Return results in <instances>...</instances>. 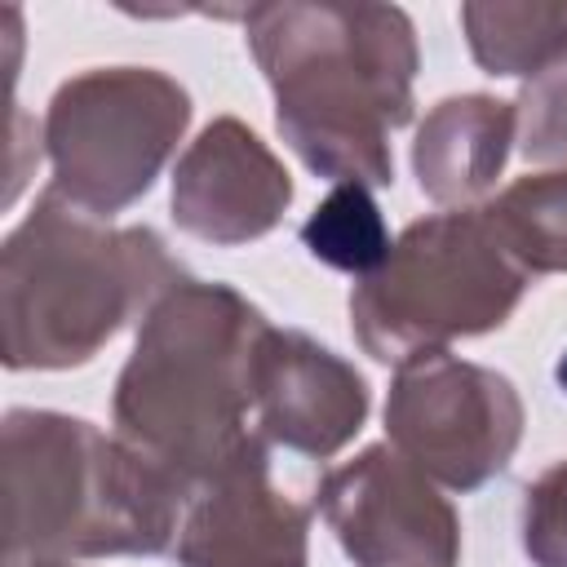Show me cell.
I'll return each mask as SVG.
<instances>
[{
    "label": "cell",
    "mask_w": 567,
    "mask_h": 567,
    "mask_svg": "<svg viewBox=\"0 0 567 567\" xmlns=\"http://www.w3.org/2000/svg\"><path fill=\"white\" fill-rule=\"evenodd\" d=\"M248 49L275 93V124L328 182L390 186V133L412 120L416 31L394 4H252Z\"/></svg>",
    "instance_id": "obj_1"
},
{
    "label": "cell",
    "mask_w": 567,
    "mask_h": 567,
    "mask_svg": "<svg viewBox=\"0 0 567 567\" xmlns=\"http://www.w3.org/2000/svg\"><path fill=\"white\" fill-rule=\"evenodd\" d=\"M266 328L230 284H177L142 319L115 381V439L186 496L266 447L252 425V354Z\"/></svg>",
    "instance_id": "obj_2"
},
{
    "label": "cell",
    "mask_w": 567,
    "mask_h": 567,
    "mask_svg": "<svg viewBox=\"0 0 567 567\" xmlns=\"http://www.w3.org/2000/svg\"><path fill=\"white\" fill-rule=\"evenodd\" d=\"M186 279L151 226L115 230L49 186L0 252L4 363L13 372L89 363Z\"/></svg>",
    "instance_id": "obj_3"
},
{
    "label": "cell",
    "mask_w": 567,
    "mask_h": 567,
    "mask_svg": "<svg viewBox=\"0 0 567 567\" xmlns=\"http://www.w3.org/2000/svg\"><path fill=\"white\" fill-rule=\"evenodd\" d=\"M190 496L84 416H4V558H115L177 545Z\"/></svg>",
    "instance_id": "obj_4"
},
{
    "label": "cell",
    "mask_w": 567,
    "mask_h": 567,
    "mask_svg": "<svg viewBox=\"0 0 567 567\" xmlns=\"http://www.w3.org/2000/svg\"><path fill=\"white\" fill-rule=\"evenodd\" d=\"M527 270L501 248L483 208L412 221L381 270L354 284L350 328L377 363H408L501 328L527 292Z\"/></svg>",
    "instance_id": "obj_5"
},
{
    "label": "cell",
    "mask_w": 567,
    "mask_h": 567,
    "mask_svg": "<svg viewBox=\"0 0 567 567\" xmlns=\"http://www.w3.org/2000/svg\"><path fill=\"white\" fill-rule=\"evenodd\" d=\"M190 97L155 66H97L66 80L44 115L53 190L93 217L142 199L186 133Z\"/></svg>",
    "instance_id": "obj_6"
},
{
    "label": "cell",
    "mask_w": 567,
    "mask_h": 567,
    "mask_svg": "<svg viewBox=\"0 0 567 567\" xmlns=\"http://www.w3.org/2000/svg\"><path fill=\"white\" fill-rule=\"evenodd\" d=\"M385 434L430 483L474 492L509 465L523 439V399L496 368L452 350L416 354L394 368Z\"/></svg>",
    "instance_id": "obj_7"
},
{
    "label": "cell",
    "mask_w": 567,
    "mask_h": 567,
    "mask_svg": "<svg viewBox=\"0 0 567 567\" xmlns=\"http://www.w3.org/2000/svg\"><path fill=\"white\" fill-rule=\"evenodd\" d=\"M319 514L354 567H456L461 523L434 483L390 443L363 447L319 483Z\"/></svg>",
    "instance_id": "obj_8"
},
{
    "label": "cell",
    "mask_w": 567,
    "mask_h": 567,
    "mask_svg": "<svg viewBox=\"0 0 567 567\" xmlns=\"http://www.w3.org/2000/svg\"><path fill=\"white\" fill-rule=\"evenodd\" d=\"M368 416V381L297 328H266L252 354V425L266 443L328 461Z\"/></svg>",
    "instance_id": "obj_9"
},
{
    "label": "cell",
    "mask_w": 567,
    "mask_h": 567,
    "mask_svg": "<svg viewBox=\"0 0 567 567\" xmlns=\"http://www.w3.org/2000/svg\"><path fill=\"white\" fill-rule=\"evenodd\" d=\"M292 204V177L235 115L213 120L177 159L173 221L217 248L261 239Z\"/></svg>",
    "instance_id": "obj_10"
},
{
    "label": "cell",
    "mask_w": 567,
    "mask_h": 567,
    "mask_svg": "<svg viewBox=\"0 0 567 567\" xmlns=\"http://www.w3.org/2000/svg\"><path fill=\"white\" fill-rule=\"evenodd\" d=\"M310 514L270 487L266 447L204 483L177 532L182 567H306Z\"/></svg>",
    "instance_id": "obj_11"
},
{
    "label": "cell",
    "mask_w": 567,
    "mask_h": 567,
    "mask_svg": "<svg viewBox=\"0 0 567 567\" xmlns=\"http://www.w3.org/2000/svg\"><path fill=\"white\" fill-rule=\"evenodd\" d=\"M514 142V102L487 93L443 97L412 142V168L434 204L478 199L505 168Z\"/></svg>",
    "instance_id": "obj_12"
},
{
    "label": "cell",
    "mask_w": 567,
    "mask_h": 567,
    "mask_svg": "<svg viewBox=\"0 0 567 567\" xmlns=\"http://www.w3.org/2000/svg\"><path fill=\"white\" fill-rule=\"evenodd\" d=\"M478 208L527 279L567 275V168L518 177Z\"/></svg>",
    "instance_id": "obj_13"
},
{
    "label": "cell",
    "mask_w": 567,
    "mask_h": 567,
    "mask_svg": "<svg viewBox=\"0 0 567 567\" xmlns=\"http://www.w3.org/2000/svg\"><path fill=\"white\" fill-rule=\"evenodd\" d=\"M461 22L487 75H540L567 58V4H465Z\"/></svg>",
    "instance_id": "obj_14"
},
{
    "label": "cell",
    "mask_w": 567,
    "mask_h": 567,
    "mask_svg": "<svg viewBox=\"0 0 567 567\" xmlns=\"http://www.w3.org/2000/svg\"><path fill=\"white\" fill-rule=\"evenodd\" d=\"M301 248L323 261L328 270L368 279L372 270H381V261L390 257L394 239L385 230V217L372 199L368 186L359 182H341L323 195V204L306 217L301 226Z\"/></svg>",
    "instance_id": "obj_15"
},
{
    "label": "cell",
    "mask_w": 567,
    "mask_h": 567,
    "mask_svg": "<svg viewBox=\"0 0 567 567\" xmlns=\"http://www.w3.org/2000/svg\"><path fill=\"white\" fill-rule=\"evenodd\" d=\"M514 142L532 164H567V58L532 75L518 93Z\"/></svg>",
    "instance_id": "obj_16"
},
{
    "label": "cell",
    "mask_w": 567,
    "mask_h": 567,
    "mask_svg": "<svg viewBox=\"0 0 567 567\" xmlns=\"http://www.w3.org/2000/svg\"><path fill=\"white\" fill-rule=\"evenodd\" d=\"M523 549L536 567H567V461L523 492Z\"/></svg>",
    "instance_id": "obj_17"
},
{
    "label": "cell",
    "mask_w": 567,
    "mask_h": 567,
    "mask_svg": "<svg viewBox=\"0 0 567 567\" xmlns=\"http://www.w3.org/2000/svg\"><path fill=\"white\" fill-rule=\"evenodd\" d=\"M554 381H558V390L567 394V350L558 354V363H554Z\"/></svg>",
    "instance_id": "obj_18"
}]
</instances>
